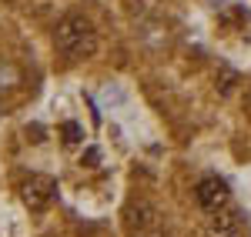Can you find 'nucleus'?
Returning <instances> with one entry per match:
<instances>
[{"label": "nucleus", "mask_w": 251, "mask_h": 237, "mask_svg": "<svg viewBox=\"0 0 251 237\" xmlns=\"http://www.w3.org/2000/svg\"><path fill=\"white\" fill-rule=\"evenodd\" d=\"M54 43H57V50L64 57L77 60V57H91L97 50V30L94 23L87 17H80V14H67V17L57 23V30H54Z\"/></svg>", "instance_id": "nucleus-1"}, {"label": "nucleus", "mask_w": 251, "mask_h": 237, "mask_svg": "<svg viewBox=\"0 0 251 237\" xmlns=\"http://www.w3.org/2000/svg\"><path fill=\"white\" fill-rule=\"evenodd\" d=\"M124 227H127V237H171L168 227H164V217L157 214V207L148 204V200H131L127 204Z\"/></svg>", "instance_id": "nucleus-2"}, {"label": "nucleus", "mask_w": 251, "mask_h": 237, "mask_svg": "<svg viewBox=\"0 0 251 237\" xmlns=\"http://www.w3.org/2000/svg\"><path fill=\"white\" fill-rule=\"evenodd\" d=\"M20 197H24V204L30 211H44L57 197V180L47 177V174H30L24 180V187H20Z\"/></svg>", "instance_id": "nucleus-3"}, {"label": "nucleus", "mask_w": 251, "mask_h": 237, "mask_svg": "<svg viewBox=\"0 0 251 237\" xmlns=\"http://www.w3.org/2000/svg\"><path fill=\"white\" fill-rule=\"evenodd\" d=\"M194 197H198V207L204 211V214H214V211H225L228 204H231V191H228V184L221 177H201L198 180V187H194Z\"/></svg>", "instance_id": "nucleus-4"}, {"label": "nucleus", "mask_w": 251, "mask_h": 237, "mask_svg": "<svg viewBox=\"0 0 251 237\" xmlns=\"http://www.w3.org/2000/svg\"><path fill=\"white\" fill-rule=\"evenodd\" d=\"M208 234L211 237H238V217H234L228 207L208 214Z\"/></svg>", "instance_id": "nucleus-5"}, {"label": "nucleus", "mask_w": 251, "mask_h": 237, "mask_svg": "<svg viewBox=\"0 0 251 237\" xmlns=\"http://www.w3.org/2000/svg\"><path fill=\"white\" fill-rule=\"evenodd\" d=\"M225 20H238V30H241V37L251 40V10H241V7H231Z\"/></svg>", "instance_id": "nucleus-6"}, {"label": "nucleus", "mask_w": 251, "mask_h": 237, "mask_svg": "<svg viewBox=\"0 0 251 237\" xmlns=\"http://www.w3.org/2000/svg\"><path fill=\"white\" fill-rule=\"evenodd\" d=\"M234 84H238V74H234L231 67H221V70H218V90H221V94H231Z\"/></svg>", "instance_id": "nucleus-7"}, {"label": "nucleus", "mask_w": 251, "mask_h": 237, "mask_svg": "<svg viewBox=\"0 0 251 237\" xmlns=\"http://www.w3.org/2000/svg\"><path fill=\"white\" fill-rule=\"evenodd\" d=\"M17 80H20V74H17L14 64H3V67H0V90H3V87H14Z\"/></svg>", "instance_id": "nucleus-8"}, {"label": "nucleus", "mask_w": 251, "mask_h": 237, "mask_svg": "<svg viewBox=\"0 0 251 237\" xmlns=\"http://www.w3.org/2000/svg\"><path fill=\"white\" fill-rule=\"evenodd\" d=\"M60 130H64V140H67V144H77V140H80V127L74 124V120H67Z\"/></svg>", "instance_id": "nucleus-9"}, {"label": "nucleus", "mask_w": 251, "mask_h": 237, "mask_svg": "<svg viewBox=\"0 0 251 237\" xmlns=\"http://www.w3.org/2000/svg\"><path fill=\"white\" fill-rule=\"evenodd\" d=\"M84 160H87V167H97V160H100V154H97L94 147H91V151L84 154Z\"/></svg>", "instance_id": "nucleus-10"}]
</instances>
